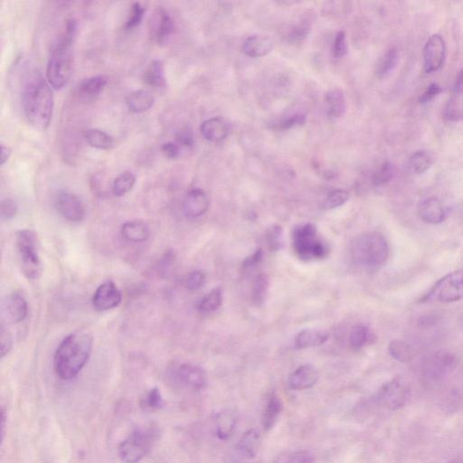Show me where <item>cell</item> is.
<instances>
[{
	"instance_id": "obj_20",
	"label": "cell",
	"mask_w": 463,
	"mask_h": 463,
	"mask_svg": "<svg viewBox=\"0 0 463 463\" xmlns=\"http://www.w3.org/2000/svg\"><path fill=\"white\" fill-rule=\"evenodd\" d=\"M418 213L421 219L432 225L443 223L446 219V212L437 198H430L421 203Z\"/></svg>"
},
{
	"instance_id": "obj_2",
	"label": "cell",
	"mask_w": 463,
	"mask_h": 463,
	"mask_svg": "<svg viewBox=\"0 0 463 463\" xmlns=\"http://www.w3.org/2000/svg\"><path fill=\"white\" fill-rule=\"evenodd\" d=\"M93 338L88 331H77L66 336L57 347L54 356V368L63 380L77 376L90 359Z\"/></svg>"
},
{
	"instance_id": "obj_18",
	"label": "cell",
	"mask_w": 463,
	"mask_h": 463,
	"mask_svg": "<svg viewBox=\"0 0 463 463\" xmlns=\"http://www.w3.org/2000/svg\"><path fill=\"white\" fill-rule=\"evenodd\" d=\"M107 83V77L102 74L84 79L78 84L77 89L79 101L81 102H95L104 90Z\"/></svg>"
},
{
	"instance_id": "obj_58",
	"label": "cell",
	"mask_w": 463,
	"mask_h": 463,
	"mask_svg": "<svg viewBox=\"0 0 463 463\" xmlns=\"http://www.w3.org/2000/svg\"><path fill=\"white\" fill-rule=\"evenodd\" d=\"M1 411H2L1 419H2V441H3V439H4V432H5V427H6V425H5V423H6V411H5L4 408H2Z\"/></svg>"
},
{
	"instance_id": "obj_36",
	"label": "cell",
	"mask_w": 463,
	"mask_h": 463,
	"mask_svg": "<svg viewBox=\"0 0 463 463\" xmlns=\"http://www.w3.org/2000/svg\"><path fill=\"white\" fill-rule=\"evenodd\" d=\"M371 340V333L367 326L358 324L351 329L350 343L354 350H361Z\"/></svg>"
},
{
	"instance_id": "obj_33",
	"label": "cell",
	"mask_w": 463,
	"mask_h": 463,
	"mask_svg": "<svg viewBox=\"0 0 463 463\" xmlns=\"http://www.w3.org/2000/svg\"><path fill=\"white\" fill-rule=\"evenodd\" d=\"M136 183V175L131 171H125L118 175L111 185V192L115 196L120 198L125 196L134 187Z\"/></svg>"
},
{
	"instance_id": "obj_53",
	"label": "cell",
	"mask_w": 463,
	"mask_h": 463,
	"mask_svg": "<svg viewBox=\"0 0 463 463\" xmlns=\"http://www.w3.org/2000/svg\"><path fill=\"white\" fill-rule=\"evenodd\" d=\"M306 122V117L304 115L296 114L295 116L288 118L281 123L279 128L281 130L292 129L293 127L302 125Z\"/></svg>"
},
{
	"instance_id": "obj_45",
	"label": "cell",
	"mask_w": 463,
	"mask_h": 463,
	"mask_svg": "<svg viewBox=\"0 0 463 463\" xmlns=\"http://www.w3.org/2000/svg\"><path fill=\"white\" fill-rule=\"evenodd\" d=\"M347 51H349V47H347L346 33L344 31L338 32V35L336 36L334 43H333V56L336 58H340V57L346 56Z\"/></svg>"
},
{
	"instance_id": "obj_43",
	"label": "cell",
	"mask_w": 463,
	"mask_h": 463,
	"mask_svg": "<svg viewBox=\"0 0 463 463\" xmlns=\"http://www.w3.org/2000/svg\"><path fill=\"white\" fill-rule=\"evenodd\" d=\"M266 241L269 249L279 251L283 244V228L279 226H272L266 235Z\"/></svg>"
},
{
	"instance_id": "obj_19",
	"label": "cell",
	"mask_w": 463,
	"mask_h": 463,
	"mask_svg": "<svg viewBox=\"0 0 463 463\" xmlns=\"http://www.w3.org/2000/svg\"><path fill=\"white\" fill-rule=\"evenodd\" d=\"M319 372L311 365H304L290 374L288 386L295 391L311 389L319 380Z\"/></svg>"
},
{
	"instance_id": "obj_57",
	"label": "cell",
	"mask_w": 463,
	"mask_h": 463,
	"mask_svg": "<svg viewBox=\"0 0 463 463\" xmlns=\"http://www.w3.org/2000/svg\"><path fill=\"white\" fill-rule=\"evenodd\" d=\"M12 154V150L8 146H6L5 144L1 145V165H4L6 162H8L9 157H10Z\"/></svg>"
},
{
	"instance_id": "obj_11",
	"label": "cell",
	"mask_w": 463,
	"mask_h": 463,
	"mask_svg": "<svg viewBox=\"0 0 463 463\" xmlns=\"http://www.w3.org/2000/svg\"><path fill=\"white\" fill-rule=\"evenodd\" d=\"M54 205L58 213L69 222L79 223L86 217V207L74 193L61 190L57 193Z\"/></svg>"
},
{
	"instance_id": "obj_30",
	"label": "cell",
	"mask_w": 463,
	"mask_h": 463,
	"mask_svg": "<svg viewBox=\"0 0 463 463\" xmlns=\"http://www.w3.org/2000/svg\"><path fill=\"white\" fill-rule=\"evenodd\" d=\"M236 423L235 414L231 411H222L216 417V434L220 440H228L234 434Z\"/></svg>"
},
{
	"instance_id": "obj_40",
	"label": "cell",
	"mask_w": 463,
	"mask_h": 463,
	"mask_svg": "<svg viewBox=\"0 0 463 463\" xmlns=\"http://www.w3.org/2000/svg\"><path fill=\"white\" fill-rule=\"evenodd\" d=\"M398 51L393 48L387 52L385 56H384L382 60L378 65L377 74L379 77H386V74H389L390 72L393 71V69L395 68L396 63H398Z\"/></svg>"
},
{
	"instance_id": "obj_24",
	"label": "cell",
	"mask_w": 463,
	"mask_h": 463,
	"mask_svg": "<svg viewBox=\"0 0 463 463\" xmlns=\"http://www.w3.org/2000/svg\"><path fill=\"white\" fill-rule=\"evenodd\" d=\"M120 234L126 241L131 243H143L149 239L150 232L146 223L134 220L124 223Z\"/></svg>"
},
{
	"instance_id": "obj_23",
	"label": "cell",
	"mask_w": 463,
	"mask_h": 463,
	"mask_svg": "<svg viewBox=\"0 0 463 463\" xmlns=\"http://www.w3.org/2000/svg\"><path fill=\"white\" fill-rule=\"evenodd\" d=\"M201 132L205 140L220 142L228 137L229 129L228 124L220 118H212L202 123Z\"/></svg>"
},
{
	"instance_id": "obj_16",
	"label": "cell",
	"mask_w": 463,
	"mask_h": 463,
	"mask_svg": "<svg viewBox=\"0 0 463 463\" xmlns=\"http://www.w3.org/2000/svg\"><path fill=\"white\" fill-rule=\"evenodd\" d=\"M210 201L207 193L202 189H193L187 194L183 201L184 214L189 219H198L207 213Z\"/></svg>"
},
{
	"instance_id": "obj_50",
	"label": "cell",
	"mask_w": 463,
	"mask_h": 463,
	"mask_svg": "<svg viewBox=\"0 0 463 463\" xmlns=\"http://www.w3.org/2000/svg\"><path fill=\"white\" fill-rule=\"evenodd\" d=\"M175 262V254L172 251H168L166 253L165 256L160 260L159 267H157V272L162 275H166L171 271V266Z\"/></svg>"
},
{
	"instance_id": "obj_27",
	"label": "cell",
	"mask_w": 463,
	"mask_h": 463,
	"mask_svg": "<svg viewBox=\"0 0 463 463\" xmlns=\"http://www.w3.org/2000/svg\"><path fill=\"white\" fill-rule=\"evenodd\" d=\"M153 104L154 97L147 90L134 91L126 98V104L129 110L134 113H142L149 111Z\"/></svg>"
},
{
	"instance_id": "obj_5",
	"label": "cell",
	"mask_w": 463,
	"mask_h": 463,
	"mask_svg": "<svg viewBox=\"0 0 463 463\" xmlns=\"http://www.w3.org/2000/svg\"><path fill=\"white\" fill-rule=\"evenodd\" d=\"M293 248L296 254L304 261L325 258L329 247L317 235V229L311 223L299 226L292 234Z\"/></svg>"
},
{
	"instance_id": "obj_6",
	"label": "cell",
	"mask_w": 463,
	"mask_h": 463,
	"mask_svg": "<svg viewBox=\"0 0 463 463\" xmlns=\"http://www.w3.org/2000/svg\"><path fill=\"white\" fill-rule=\"evenodd\" d=\"M157 438L155 428L142 427L134 430L120 444L119 456L125 463H139L150 452Z\"/></svg>"
},
{
	"instance_id": "obj_25",
	"label": "cell",
	"mask_w": 463,
	"mask_h": 463,
	"mask_svg": "<svg viewBox=\"0 0 463 463\" xmlns=\"http://www.w3.org/2000/svg\"><path fill=\"white\" fill-rule=\"evenodd\" d=\"M283 409V404L279 396L272 393L266 402L262 416V425L265 431H271L278 422Z\"/></svg>"
},
{
	"instance_id": "obj_56",
	"label": "cell",
	"mask_w": 463,
	"mask_h": 463,
	"mask_svg": "<svg viewBox=\"0 0 463 463\" xmlns=\"http://www.w3.org/2000/svg\"><path fill=\"white\" fill-rule=\"evenodd\" d=\"M453 92L455 95H460L463 92V69L459 72L456 78L455 86H453Z\"/></svg>"
},
{
	"instance_id": "obj_35",
	"label": "cell",
	"mask_w": 463,
	"mask_h": 463,
	"mask_svg": "<svg viewBox=\"0 0 463 463\" xmlns=\"http://www.w3.org/2000/svg\"><path fill=\"white\" fill-rule=\"evenodd\" d=\"M389 351L390 356L399 362L407 363L413 359V347L404 341L395 340L390 342Z\"/></svg>"
},
{
	"instance_id": "obj_52",
	"label": "cell",
	"mask_w": 463,
	"mask_h": 463,
	"mask_svg": "<svg viewBox=\"0 0 463 463\" xmlns=\"http://www.w3.org/2000/svg\"><path fill=\"white\" fill-rule=\"evenodd\" d=\"M162 151L168 159H175L180 155V146L174 142H166L162 146Z\"/></svg>"
},
{
	"instance_id": "obj_29",
	"label": "cell",
	"mask_w": 463,
	"mask_h": 463,
	"mask_svg": "<svg viewBox=\"0 0 463 463\" xmlns=\"http://www.w3.org/2000/svg\"><path fill=\"white\" fill-rule=\"evenodd\" d=\"M143 81L146 86L154 89L166 86L164 65L160 60H154L144 72Z\"/></svg>"
},
{
	"instance_id": "obj_41",
	"label": "cell",
	"mask_w": 463,
	"mask_h": 463,
	"mask_svg": "<svg viewBox=\"0 0 463 463\" xmlns=\"http://www.w3.org/2000/svg\"><path fill=\"white\" fill-rule=\"evenodd\" d=\"M145 8L142 7L141 3L134 2L132 5L131 11H130L128 19H127L124 29L132 30L141 25L143 20Z\"/></svg>"
},
{
	"instance_id": "obj_44",
	"label": "cell",
	"mask_w": 463,
	"mask_h": 463,
	"mask_svg": "<svg viewBox=\"0 0 463 463\" xmlns=\"http://www.w3.org/2000/svg\"><path fill=\"white\" fill-rule=\"evenodd\" d=\"M205 283V275L201 271L190 272L185 280V286L190 292H198L204 287Z\"/></svg>"
},
{
	"instance_id": "obj_28",
	"label": "cell",
	"mask_w": 463,
	"mask_h": 463,
	"mask_svg": "<svg viewBox=\"0 0 463 463\" xmlns=\"http://www.w3.org/2000/svg\"><path fill=\"white\" fill-rule=\"evenodd\" d=\"M325 110L331 118H340L346 111V101L343 92L340 89L329 91L326 93Z\"/></svg>"
},
{
	"instance_id": "obj_46",
	"label": "cell",
	"mask_w": 463,
	"mask_h": 463,
	"mask_svg": "<svg viewBox=\"0 0 463 463\" xmlns=\"http://www.w3.org/2000/svg\"><path fill=\"white\" fill-rule=\"evenodd\" d=\"M18 207L17 203L11 198H5L1 201L0 214L2 220H11L17 216Z\"/></svg>"
},
{
	"instance_id": "obj_59",
	"label": "cell",
	"mask_w": 463,
	"mask_h": 463,
	"mask_svg": "<svg viewBox=\"0 0 463 463\" xmlns=\"http://www.w3.org/2000/svg\"><path fill=\"white\" fill-rule=\"evenodd\" d=\"M453 463H463V453L461 455L457 457V458L453 461Z\"/></svg>"
},
{
	"instance_id": "obj_26",
	"label": "cell",
	"mask_w": 463,
	"mask_h": 463,
	"mask_svg": "<svg viewBox=\"0 0 463 463\" xmlns=\"http://www.w3.org/2000/svg\"><path fill=\"white\" fill-rule=\"evenodd\" d=\"M328 333L314 329H304L296 336L295 340V349L305 350L310 347L322 346L328 341Z\"/></svg>"
},
{
	"instance_id": "obj_32",
	"label": "cell",
	"mask_w": 463,
	"mask_h": 463,
	"mask_svg": "<svg viewBox=\"0 0 463 463\" xmlns=\"http://www.w3.org/2000/svg\"><path fill=\"white\" fill-rule=\"evenodd\" d=\"M86 140L91 147L98 150H110L113 146V140L110 135L98 129L88 130Z\"/></svg>"
},
{
	"instance_id": "obj_10",
	"label": "cell",
	"mask_w": 463,
	"mask_h": 463,
	"mask_svg": "<svg viewBox=\"0 0 463 463\" xmlns=\"http://www.w3.org/2000/svg\"><path fill=\"white\" fill-rule=\"evenodd\" d=\"M409 398V389L401 379L395 378L381 387L376 400L386 409L395 411L404 407Z\"/></svg>"
},
{
	"instance_id": "obj_48",
	"label": "cell",
	"mask_w": 463,
	"mask_h": 463,
	"mask_svg": "<svg viewBox=\"0 0 463 463\" xmlns=\"http://www.w3.org/2000/svg\"><path fill=\"white\" fill-rule=\"evenodd\" d=\"M283 463H314V457L308 450H297L287 456Z\"/></svg>"
},
{
	"instance_id": "obj_49",
	"label": "cell",
	"mask_w": 463,
	"mask_h": 463,
	"mask_svg": "<svg viewBox=\"0 0 463 463\" xmlns=\"http://www.w3.org/2000/svg\"><path fill=\"white\" fill-rule=\"evenodd\" d=\"M444 117H446L447 120L456 122V120L462 119L463 111L455 102L450 101L448 102L446 110H444Z\"/></svg>"
},
{
	"instance_id": "obj_39",
	"label": "cell",
	"mask_w": 463,
	"mask_h": 463,
	"mask_svg": "<svg viewBox=\"0 0 463 463\" xmlns=\"http://www.w3.org/2000/svg\"><path fill=\"white\" fill-rule=\"evenodd\" d=\"M350 199V194L346 190H334L328 196L323 203V210H331L346 204Z\"/></svg>"
},
{
	"instance_id": "obj_54",
	"label": "cell",
	"mask_w": 463,
	"mask_h": 463,
	"mask_svg": "<svg viewBox=\"0 0 463 463\" xmlns=\"http://www.w3.org/2000/svg\"><path fill=\"white\" fill-rule=\"evenodd\" d=\"M441 91H443V89H441L438 84H432L431 86L426 89L425 92L423 93L422 97H421L419 100L421 104H426V102L432 101V99L440 95Z\"/></svg>"
},
{
	"instance_id": "obj_3",
	"label": "cell",
	"mask_w": 463,
	"mask_h": 463,
	"mask_svg": "<svg viewBox=\"0 0 463 463\" xmlns=\"http://www.w3.org/2000/svg\"><path fill=\"white\" fill-rule=\"evenodd\" d=\"M77 32V21L68 18L65 29L51 49L47 68L48 84L54 89L61 90L68 84L72 69V51L75 36Z\"/></svg>"
},
{
	"instance_id": "obj_9",
	"label": "cell",
	"mask_w": 463,
	"mask_h": 463,
	"mask_svg": "<svg viewBox=\"0 0 463 463\" xmlns=\"http://www.w3.org/2000/svg\"><path fill=\"white\" fill-rule=\"evenodd\" d=\"M455 367V358L448 351H437L425 360L422 366V377L427 385H437L446 377Z\"/></svg>"
},
{
	"instance_id": "obj_51",
	"label": "cell",
	"mask_w": 463,
	"mask_h": 463,
	"mask_svg": "<svg viewBox=\"0 0 463 463\" xmlns=\"http://www.w3.org/2000/svg\"><path fill=\"white\" fill-rule=\"evenodd\" d=\"M308 31H310V26L307 24L302 23L301 25H299L292 29L290 34V40L292 42H301L304 38H306Z\"/></svg>"
},
{
	"instance_id": "obj_37",
	"label": "cell",
	"mask_w": 463,
	"mask_h": 463,
	"mask_svg": "<svg viewBox=\"0 0 463 463\" xmlns=\"http://www.w3.org/2000/svg\"><path fill=\"white\" fill-rule=\"evenodd\" d=\"M269 287L268 278L265 274H260L256 277L253 285V301L256 306H260L265 301Z\"/></svg>"
},
{
	"instance_id": "obj_47",
	"label": "cell",
	"mask_w": 463,
	"mask_h": 463,
	"mask_svg": "<svg viewBox=\"0 0 463 463\" xmlns=\"http://www.w3.org/2000/svg\"><path fill=\"white\" fill-rule=\"evenodd\" d=\"M0 346H1V349H0V356H1V359L7 356L10 352L12 347H13L12 335L3 325H1V331H0Z\"/></svg>"
},
{
	"instance_id": "obj_14",
	"label": "cell",
	"mask_w": 463,
	"mask_h": 463,
	"mask_svg": "<svg viewBox=\"0 0 463 463\" xmlns=\"http://www.w3.org/2000/svg\"><path fill=\"white\" fill-rule=\"evenodd\" d=\"M174 31V22L168 13V11L162 7L157 8L150 20V35L151 39L157 44H165L171 38Z\"/></svg>"
},
{
	"instance_id": "obj_21",
	"label": "cell",
	"mask_w": 463,
	"mask_h": 463,
	"mask_svg": "<svg viewBox=\"0 0 463 463\" xmlns=\"http://www.w3.org/2000/svg\"><path fill=\"white\" fill-rule=\"evenodd\" d=\"M261 441V434L258 430L250 429L245 432L243 437L238 441L236 444V450L243 458L253 459L258 453Z\"/></svg>"
},
{
	"instance_id": "obj_13",
	"label": "cell",
	"mask_w": 463,
	"mask_h": 463,
	"mask_svg": "<svg viewBox=\"0 0 463 463\" xmlns=\"http://www.w3.org/2000/svg\"><path fill=\"white\" fill-rule=\"evenodd\" d=\"M175 381L181 386L193 391H201L207 386V377L205 372L198 366L182 364L174 371Z\"/></svg>"
},
{
	"instance_id": "obj_31",
	"label": "cell",
	"mask_w": 463,
	"mask_h": 463,
	"mask_svg": "<svg viewBox=\"0 0 463 463\" xmlns=\"http://www.w3.org/2000/svg\"><path fill=\"white\" fill-rule=\"evenodd\" d=\"M434 157L427 150H419L410 157L407 162V169L410 173L419 175L427 171L434 164Z\"/></svg>"
},
{
	"instance_id": "obj_22",
	"label": "cell",
	"mask_w": 463,
	"mask_h": 463,
	"mask_svg": "<svg viewBox=\"0 0 463 463\" xmlns=\"http://www.w3.org/2000/svg\"><path fill=\"white\" fill-rule=\"evenodd\" d=\"M274 49V41L268 36H252L244 41L243 51L247 56L262 57L267 56Z\"/></svg>"
},
{
	"instance_id": "obj_4",
	"label": "cell",
	"mask_w": 463,
	"mask_h": 463,
	"mask_svg": "<svg viewBox=\"0 0 463 463\" xmlns=\"http://www.w3.org/2000/svg\"><path fill=\"white\" fill-rule=\"evenodd\" d=\"M389 256V243L385 236L377 232L359 235L351 246L354 262L367 269L380 267L386 262Z\"/></svg>"
},
{
	"instance_id": "obj_12",
	"label": "cell",
	"mask_w": 463,
	"mask_h": 463,
	"mask_svg": "<svg viewBox=\"0 0 463 463\" xmlns=\"http://www.w3.org/2000/svg\"><path fill=\"white\" fill-rule=\"evenodd\" d=\"M446 58V45L441 36L434 35L426 42L423 48L425 71L427 74L439 70Z\"/></svg>"
},
{
	"instance_id": "obj_15",
	"label": "cell",
	"mask_w": 463,
	"mask_h": 463,
	"mask_svg": "<svg viewBox=\"0 0 463 463\" xmlns=\"http://www.w3.org/2000/svg\"><path fill=\"white\" fill-rule=\"evenodd\" d=\"M123 301L122 292L113 281H108L96 289L93 296V306L97 311H107L117 308Z\"/></svg>"
},
{
	"instance_id": "obj_7",
	"label": "cell",
	"mask_w": 463,
	"mask_h": 463,
	"mask_svg": "<svg viewBox=\"0 0 463 463\" xmlns=\"http://www.w3.org/2000/svg\"><path fill=\"white\" fill-rule=\"evenodd\" d=\"M16 246L21 271L29 280H36L42 274V265L36 248V237L30 230H20L16 234Z\"/></svg>"
},
{
	"instance_id": "obj_1",
	"label": "cell",
	"mask_w": 463,
	"mask_h": 463,
	"mask_svg": "<svg viewBox=\"0 0 463 463\" xmlns=\"http://www.w3.org/2000/svg\"><path fill=\"white\" fill-rule=\"evenodd\" d=\"M20 102L26 123L38 131H45L52 119L54 96L50 84L38 69H29L23 75Z\"/></svg>"
},
{
	"instance_id": "obj_8",
	"label": "cell",
	"mask_w": 463,
	"mask_h": 463,
	"mask_svg": "<svg viewBox=\"0 0 463 463\" xmlns=\"http://www.w3.org/2000/svg\"><path fill=\"white\" fill-rule=\"evenodd\" d=\"M463 299V271L446 275L432 286L421 302H455Z\"/></svg>"
},
{
	"instance_id": "obj_55",
	"label": "cell",
	"mask_w": 463,
	"mask_h": 463,
	"mask_svg": "<svg viewBox=\"0 0 463 463\" xmlns=\"http://www.w3.org/2000/svg\"><path fill=\"white\" fill-rule=\"evenodd\" d=\"M175 141L180 146L183 147H192L194 145V137L191 132L187 131V130H183V131L178 132L177 135H175Z\"/></svg>"
},
{
	"instance_id": "obj_34",
	"label": "cell",
	"mask_w": 463,
	"mask_h": 463,
	"mask_svg": "<svg viewBox=\"0 0 463 463\" xmlns=\"http://www.w3.org/2000/svg\"><path fill=\"white\" fill-rule=\"evenodd\" d=\"M223 304V292L222 289L217 288L211 290L208 295L204 296L201 301H199L196 308L202 313H214L219 310L222 306Z\"/></svg>"
},
{
	"instance_id": "obj_38",
	"label": "cell",
	"mask_w": 463,
	"mask_h": 463,
	"mask_svg": "<svg viewBox=\"0 0 463 463\" xmlns=\"http://www.w3.org/2000/svg\"><path fill=\"white\" fill-rule=\"evenodd\" d=\"M163 405L162 393L155 387L145 393L141 400V407L146 411L159 410Z\"/></svg>"
},
{
	"instance_id": "obj_17",
	"label": "cell",
	"mask_w": 463,
	"mask_h": 463,
	"mask_svg": "<svg viewBox=\"0 0 463 463\" xmlns=\"http://www.w3.org/2000/svg\"><path fill=\"white\" fill-rule=\"evenodd\" d=\"M3 313L9 322L17 324L24 322L29 315V305L20 293L9 295L3 304Z\"/></svg>"
},
{
	"instance_id": "obj_42",
	"label": "cell",
	"mask_w": 463,
	"mask_h": 463,
	"mask_svg": "<svg viewBox=\"0 0 463 463\" xmlns=\"http://www.w3.org/2000/svg\"><path fill=\"white\" fill-rule=\"evenodd\" d=\"M393 175V166L391 163H384L381 168L373 175L372 183L374 186L381 187L389 182Z\"/></svg>"
}]
</instances>
